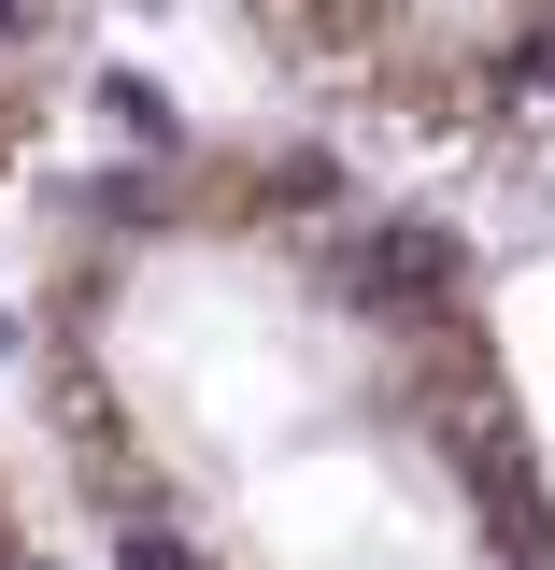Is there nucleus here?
<instances>
[{"label":"nucleus","instance_id":"obj_1","mask_svg":"<svg viewBox=\"0 0 555 570\" xmlns=\"http://www.w3.org/2000/svg\"><path fill=\"white\" fill-rule=\"evenodd\" d=\"M14 400L86 570H555V442L470 243L314 115L29 200Z\"/></svg>","mask_w":555,"mask_h":570},{"label":"nucleus","instance_id":"obj_2","mask_svg":"<svg viewBox=\"0 0 555 570\" xmlns=\"http://www.w3.org/2000/svg\"><path fill=\"white\" fill-rule=\"evenodd\" d=\"M228 29L343 142H470L555 86V0H228Z\"/></svg>","mask_w":555,"mask_h":570},{"label":"nucleus","instance_id":"obj_3","mask_svg":"<svg viewBox=\"0 0 555 570\" xmlns=\"http://www.w3.org/2000/svg\"><path fill=\"white\" fill-rule=\"evenodd\" d=\"M29 142H43V43H29V14L0 0V200H14ZM0 570H86L71 528H58V499H43V471H14V456H0Z\"/></svg>","mask_w":555,"mask_h":570}]
</instances>
